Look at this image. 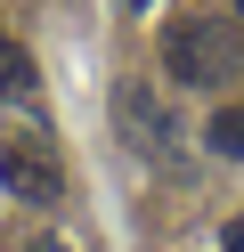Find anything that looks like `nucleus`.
Masks as SVG:
<instances>
[{
	"mask_svg": "<svg viewBox=\"0 0 244 252\" xmlns=\"http://www.w3.org/2000/svg\"><path fill=\"white\" fill-rule=\"evenodd\" d=\"M236 57H244V41H236V25H228V17H187V25H171V33H163V73H171V82H187V90L228 82V73H236Z\"/></svg>",
	"mask_w": 244,
	"mask_h": 252,
	"instance_id": "1",
	"label": "nucleus"
},
{
	"mask_svg": "<svg viewBox=\"0 0 244 252\" xmlns=\"http://www.w3.org/2000/svg\"><path fill=\"white\" fill-rule=\"evenodd\" d=\"M0 179L16 187V195H33V203H57V147H49V130H41V114H0Z\"/></svg>",
	"mask_w": 244,
	"mask_h": 252,
	"instance_id": "2",
	"label": "nucleus"
},
{
	"mask_svg": "<svg viewBox=\"0 0 244 252\" xmlns=\"http://www.w3.org/2000/svg\"><path fill=\"white\" fill-rule=\"evenodd\" d=\"M114 114H122L130 147H146V155H155L163 138H171V114L155 106V90H146V82H122V98H114Z\"/></svg>",
	"mask_w": 244,
	"mask_h": 252,
	"instance_id": "3",
	"label": "nucleus"
},
{
	"mask_svg": "<svg viewBox=\"0 0 244 252\" xmlns=\"http://www.w3.org/2000/svg\"><path fill=\"white\" fill-rule=\"evenodd\" d=\"M204 138H211V155H236V163H244V106H220Z\"/></svg>",
	"mask_w": 244,
	"mask_h": 252,
	"instance_id": "4",
	"label": "nucleus"
},
{
	"mask_svg": "<svg viewBox=\"0 0 244 252\" xmlns=\"http://www.w3.org/2000/svg\"><path fill=\"white\" fill-rule=\"evenodd\" d=\"M0 90H8V98H25V90H33V65H25V49H16L8 33H0Z\"/></svg>",
	"mask_w": 244,
	"mask_h": 252,
	"instance_id": "5",
	"label": "nucleus"
},
{
	"mask_svg": "<svg viewBox=\"0 0 244 252\" xmlns=\"http://www.w3.org/2000/svg\"><path fill=\"white\" fill-rule=\"evenodd\" d=\"M220 252H244V220H228V244Z\"/></svg>",
	"mask_w": 244,
	"mask_h": 252,
	"instance_id": "6",
	"label": "nucleus"
},
{
	"mask_svg": "<svg viewBox=\"0 0 244 252\" xmlns=\"http://www.w3.org/2000/svg\"><path fill=\"white\" fill-rule=\"evenodd\" d=\"M33 252H65V244H57V236H41V244H33Z\"/></svg>",
	"mask_w": 244,
	"mask_h": 252,
	"instance_id": "7",
	"label": "nucleus"
},
{
	"mask_svg": "<svg viewBox=\"0 0 244 252\" xmlns=\"http://www.w3.org/2000/svg\"><path fill=\"white\" fill-rule=\"evenodd\" d=\"M122 8H146V0H122Z\"/></svg>",
	"mask_w": 244,
	"mask_h": 252,
	"instance_id": "8",
	"label": "nucleus"
}]
</instances>
